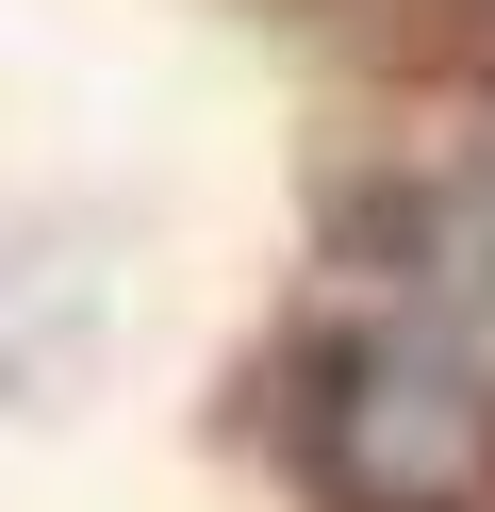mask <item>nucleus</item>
I'll list each match as a JSON object with an SVG mask.
<instances>
[{
    "instance_id": "f257e3e1",
    "label": "nucleus",
    "mask_w": 495,
    "mask_h": 512,
    "mask_svg": "<svg viewBox=\"0 0 495 512\" xmlns=\"http://www.w3.org/2000/svg\"><path fill=\"white\" fill-rule=\"evenodd\" d=\"M297 446L347 512H479L495 496V331L429 265H380L297 397Z\"/></svg>"
}]
</instances>
